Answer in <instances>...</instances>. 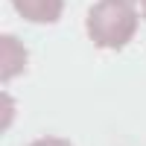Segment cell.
<instances>
[{"label": "cell", "instance_id": "cell-3", "mask_svg": "<svg viewBox=\"0 0 146 146\" xmlns=\"http://www.w3.org/2000/svg\"><path fill=\"white\" fill-rule=\"evenodd\" d=\"M0 79L9 82L12 76H18L27 64V50H23V44L15 38V35H3L0 38Z\"/></svg>", "mask_w": 146, "mask_h": 146}, {"label": "cell", "instance_id": "cell-2", "mask_svg": "<svg viewBox=\"0 0 146 146\" xmlns=\"http://www.w3.org/2000/svg\"><path fill=\"white\" fill-rule=\"evenodd\" d=\"M12 6L29 23H56L64 12V0H12Z\"/></svg>", "mask_w": 146, "mask_h": 146}, {"label": "cell", "instance_id": "cell-4", "mask_svg": "<svg viewBox=\"0 0 146 146\" xmlns=\"http://www.w3.org/2000/svg\"><path fill=\"white\" fill-rule=\"evenodd\" d=\"M29 146H70V140H64V137H41V140H35Z\"/></svg>", "mask_w": 146, "mask_h": 146}, {"label": "cell", "instance_id": "cell-6", "mask_svg": "<svg viewBox=\"0 0 146 146\" xmlns=\"http://www.w3.org/2000/svg\"><path fill=\"white\" fill-rule=\"evenodd\" d=\"M120 3H131V0H120Z\"/></svg>", "mask_w": 146, "mask_h": 146}, {"label": "cell", "instance_id": "cell-5", "mask_svg": "<svg viewBox=\"0 0 146 146\" xmlns=\"http://www.w3.org/2000/svg\"><path fill=\"white\" fill-rule=\"evenodd\" d=\"M143 18H146V0H143Z\"/></svg>", "mask_w": 146, "mask_h": 146}, {"label": "cell", "instance_id": "cell-1", "mask_svg": "<svg viewBox=\"0 0 146 146\" xmlns=\"http://www.w3.org/2000/svg\"><path fill=\"white\" fill-rule=\"evenodd\" d=\"M88 38L102 50H120L137 32V12L131 3L120 0H102L88 12Z\"/></svg>", "mask_w": 146, "mask_h": 146}]
</instances>
